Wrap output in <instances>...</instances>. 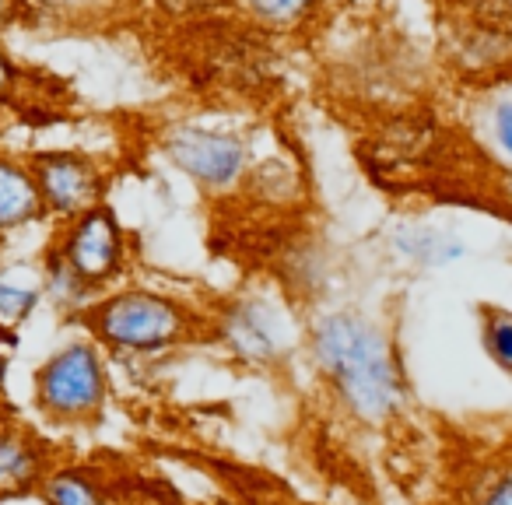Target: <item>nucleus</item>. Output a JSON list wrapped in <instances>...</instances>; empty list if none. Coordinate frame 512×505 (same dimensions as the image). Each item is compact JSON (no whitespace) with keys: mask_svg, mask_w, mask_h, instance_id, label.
<instances>
[{"mask_svg":"<svg viewBox=\"0 0 512 505\" xmlns=\"http://www.w3.org/2000/svg\"><path fill=\"white\" fill-rule=\"evenodd\" d=\"M39 271H43L46 299L53 302V309H57L64 320H74L81 309H88L95 299H99V295H95L92 288H88L85 281H81L78 274L64 264V260L53 257L50 249H46L43 260H39Z\"/></svg>","mask_w":512,"mask_h":505,"instance_id":"nucleus-14","label":"nucleus"},{"mask_svg":"<svg viewBox=\"0 0 512 505\" xmlns=\"http://www.w3.org/2000/svg\"><path fill=\"white\" fill-rule=\"evenodd\" d=\"M18 78H22V71L15 67V60L0 50V102H8L18 92Z\"/></svg>","mask_w":512,"mask_h":505,"instance_id":"nucleus-20","label":"nucleus"},{"mask_svg":"<svg viewBox=\"0 0 512 505\" xmlns=\"http://www.w3.org/2000/svg\"><path fill=\"white\" fill-rule=\"evenodd\" d=\"M53 460L57 449L36 425L15 418L11 411L0 414V502L36 495Z\"/></svg>","mask_w":512,"mask_h":505,"instance_id":"nucleus-9","label":"nucleus"},{"mask_svg":"<svg viewBox=\"0 0 512 505\" xmlns=\"http://www.w3.org/2000/svg\"><path fill=\"white\" fill-rule=\"evenodd\" d=\"M127 505H190V502L179 495H169V491H141V495H137V488H134Z\"/></svg>","mask_w":512,"mask_h":505,"instance_id":"nucleus-21","label":"nucleus"},{"mask_svg":"<svg viewBox=\"0 0 512 505\" xmlns=\"http://www.w3.org/2000/svg\"><path fill=\"white\" fill-rule=\"evenodd\" d=\"M113 358L99 341L74 330L32 369L29 404L53 432H92L113 404Z\"/></svg>","mask_w":512,"mask_h":505,"instance_id":"nucleus-3","label":"nucleus"},{"mask_svg":"<svg viewBox=\"0 0 512 505\" xmlns=\"http://www.w3.org/2000/svg\"><path fill=\"white\" fill-rule=\"evenodd\" d=\"M477 334H481V348L495 362V369L512 376V309L481 302L477 306Z\"/></svg>","mask_w":512,"mask_h":505,"instance_id":"nucleus-16","label":"nucleus"},{"mask_svg":"<svg viewBox=\"0 0 512 505\" xmlns=\"http://www.w3.org/2000/svg\"><path fill=\"white\" fill-rule=\"evenodd\" d=\"M232 4L256 29H271V32L302 29L316 15V8H320V0H232Z\"/></svg>","mask_w":512,"mask_h":505,"instance_id":"nucleus-15","label":"nucleus"},{"mask_svg":"<svg viewBox=\"0 0 512 505\" xmlns=\"http://www.w3.org/2000/svg\"><path fill=\"white\" fill-rule=\"evenodd\" d=\"M32 498L43 505H127L130 491L106 463L53 460Z\"/></svg>","mask_w":512,"mask_h":505,"instance_id":"nucleus-10","label":"nucleus"},{"mask_svg":"<svg viewBox=\"0 0 512 505\" xmlns=\"http://www.w3.org/2000/svg\"><path fill=\"white\" fill-rule=\"evenodd\" d=\"M162 155L176 172L211 197L235 193L253 172V144L239 130L211 123H172L158 141Z\"/></svg>","mask_w":512,"mask_h":505,"instance_id":"nucleus-5","label":"nucleus"},{"mask_svg":"<svg viewBox=\"0 0 512 505\" xmlns=\"http://www.w3.org/2000/svg\"><path fill=\"white\" fill-rule=\"evenodd\" d=\"M491 137L512 165V99H498L491 106Z\"/></svg>","mask_w":512,"mask_h":505,"instance_id":"nucleus-17","label":"nucleus"},{"mask_svg":"<svg viewBox=\"0 0 512 505\" xmlns=\"http://www.w3.org/2000/svg\"><path fill=\"white\" fill-rule=\"evenodd\" d=\"M22 15V0H0V32Z\"/></svg>","mask_w":512,"mask_h":505,"instance_id":"nucleus-23","label":"nucleus"},{"mask_svg":"<svg viewBox=\"0 0 512 505\" xmlns=\"http://www.w3.org/2000/svg\"><path fill=\"white\" fill-rule=\"evenodd\" d=\"M43 302L46 288L39 267H0V337L4 341H15Z\"/></svg>","mask_w":512,"mask_h":505,"instance_id":"nucleus-13","label":"nucleus"},{"mask_svg":"<svg viewBox=\"0 0 512 505\" xmlns=\"http://www.w3.org/2000/svg\"><path fill=\"white\" fill-rule=\"evenodd\" d=\"M306 362L334 411L358 432L386 435L411 421L414 386L393 327L362 306H330L306 320Z\"/></svg>","mask_w":512,"mask_h":505,"instance_id":"nucleus-1","label":"nucleus"},{"mask_svg":"<svg viewBox=\"0 0 512 505\" xmlns=\"http://www.w3.org/2000/svg\"><path fill=\"white\" fill-rule=\"evenodd\" d=\"M207 341L249 372H285L306 355V320L274 288H242L211 309Z\"/></svg>","mask_w":512,"mask_h":505,"instance_id":"nucleus-4","label":"nucleus"},{"mask_svg":"<svg viewBox=\"0 0 512 505\" xmlns=\"http://www.w3.org/2000/svg\"><path fill=\"white\" fill-rule=\"evenodd\" d=\"M158 8L165 15H176V18H193V15H207L221 4V0H155Z\"/></svg>","mask_w":512,"mask_h":505,"instance_id":"nucleus-19","label":"nucleus"},{"mask_svg":"<svg viewBox=\"0 0 512 505\" xmlns=\"http://www.w3.org/2000/svg\"><path fill=\"white\" fill-rule=\"evenodd\" d=\"M288 505H320V502H302V498H299V502H288Z\"/></svg>","mask_w":512,"mask_h":505,"instance_id":"nucleus-24","label":"nucleus"},{"mask_svg":"<svg viewBox=\"0 0 512 505\" xmlns=\"http://www.w3.org/2000/svg\"><path fill=\"white\" fill-rule=\"evenodd\" d=\"M453 64L463 78L481 81V85H495L502 78H512V25L470 18L456 32Z\"/></svg>","mask_w":512,"mask_h":505,"instance_id":"nucleus-11","label":"nucleus"},{"mask_svg":"<svg viewBox=\"0 0 512 505\" xmlns=\"http://www.w3.org/2000/svg\"><path fill=\"white\" fill-rule=\"evenodd\" d=\"M46 204L39 197L36 176L29 162L0 151V239L46 221Z\"/></svg>","mask_w":512,"mask_h":505,"instance_id":"nucleus-12","label":"nucleus"},{"mask_svg":"<svg viewBox=\"0 0 512 505\" xmlns=\"http://www.w3.org/2000/svg\"><path fill=\"white\" fill-rule=\"evenodd\" d=\"M46 249L64 260L95 295H106L120 285L130 267V232L109 204L60 221Z\"/></svg>","mask_w":512,"mask_h":505,"instance_id":"nucleus-6","label":"nucleus"},{"mask_svg":"<svg viewBox=\"0 0 512 505\" xmlns=\"http://www.w3.org/2000/svg\"><path fill=\"white\" fill-rule=\"evenodd\" d=\"M74 330L88 334L120 362H155L197 348L211 334V309L151 285H116L81 309Z\"/></svg>","mask_w":512,"mask_h":505,"instance_id":"nucleus-2","label":"nucleus"},{"mask_svg":"<svg viewBox=\"0 0 512 505\" xmlns=\"http://www.w3.org/2000/svg\"><path fill=\"white\" fill-rule=\"evenodd\" d=\"M456 8L470 18H488V22L512 25V0H453Z\"/></svg>","mask_w":512,"mask_h":505,"instance_id":"nucleus-18","label":"nucleus"},{"mask_svg":"<svg viewBox=\"0 0 512 505\" xmlns=\"http://www.w3.org/2000/svg\"><path fill=\"white\" fill-rule=\"evenodd\" d=\"M8 393H11V355L0 348V404L8 407Z\"/></svg>","mask_w":512,"mask_h":505,"instance_id":"nucleus-22","label":"nucleus"},{"mask_svg":"<svg viewBox=\"0 0 512 505\" xmlns=\"http://www.w3.org/2000/svg\"><path fill=\"white\" fill-rule=\"evenodd\" d=\"M29 169L36 176L39 197L46 204V214L57 221H71L92 207L106 204L109 172L85 151L50 148L36 151L29 158Z\"/></svg>","mask_w":512,"mask_h":505,"instance_id":"nucleus-7","label":"nucleus"},{"mask_svg":"<svg viewBox=\"0 0 512 505\" xmlns=\"http://www.w3.org/2000/svg\"><path fill=\"white\" fill-rule=\"evenodd\" d=\"M4 411H8V407H4V404H0V414H4Z\"/></svg>","mask_w":512,"mask_h":505,"instance_id":"nucleus-25","label":"nucleus"},{"mask_svg":"<svg viewBox=\"0 0 512 505\" xmlns=\"http://www.w3.org/2000/svg\"><path fill=\"white\" fill-rule=\"evenodd\" d=\"M449 505H512V425L460 456Z\"/></svg>","mask_w":512,"mask_h":505,"instance_id":"nucleus-8","label":"nucleus"}]
</instances>
